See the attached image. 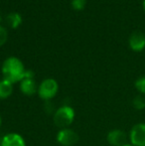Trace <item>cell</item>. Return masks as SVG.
Masks as SVG:
<instances>
[{
    "label": "cell",
    "instance_id": "13",
    "mask_svg": "<svg viewBox=\"0 0 145 146\" xmlns=\"http://www.w3.org/2000/svg\"><path fill=\"white\" fill-rule=\"evenodd\" d=\"M72 7L77 11H81L85 7L87 0H72Z\"/></svg>",
    "mask_w": 145,
    "mask_h": 146
},
{
    "label": "cell",
    "instance_id": "4",
    "mask_svg": "<svg viewBox=\"0 0 145 146\" xmlns=\"http://www.w3.org/2000/svg\"><path fill=\"white\" fill-rule=\"evenodd\" d=\"M57 141L63 146H73L79 141V134L73 129H61L57 134Z\"/></svg>",
    "mask_w": 145,
    "mask_h": 146
},
{
    "label": "cell",
    "instance_id": "7",
    "mask_svg": "<svg viewBox=\"0 0 145 146\" xmlns=\"http://www.w3.org/2000/svg\"><path fill=\"white\" fill-rule=\"evenodd\" d=\"M126 134L120 129H113L107 133V140L111 146H122L126 144Z\"/></svg>",
    "mask_w": 145,
    "mask_h": 146
},
{
    "label": "cell",
    "instance_id": "16",
    "mask_svg": "<svg viewBox=\"0 0 145 146\" xmlns=\"http://www.w3.org/2000/svg\"><path fill=\"white\" fill-rule=\"evenodd\" d=\"M122 146H133L131 144V143H126V144H124V145H122Z\"/></svg>",
    "mask_w": 145,
    "mask_h": 146
},
{
    "label": "cell",
    "instance_id": "8",
    "mask_svg": "<svg viewBox=\"0 0 145 146\" xmlns=\"http://www.w3.org/2000/svg\"><path fill=\"white\" fill-rule=\"evenodd\" d=\"M129 47L135 52H140L145 48V35L142 32L136 31L129 37Z\"/></svg>",
    "mask_w": 145,
    "mask_h": 146
},
{
    "label": "cell",
    "instance_id": "5",
    "mask_svg": "<svg viewBox=\"0 0 145 146\" xmlns=\"http://www.w3.org/2000/svg\"><path fill=\"white\" fill-rule=\"evenodd\" d=\"M129 139L133 146H145V123H137L132 127Z\"/></svg>",
    "mask_w": 145,
    "mask_h": 146
},
{
    "label": "cell",
    "instance_id": "12",
    "mask_svg": "<svg viewBox=\"0 0 145 146\" xmlns=\"http://www.w3.org/2000/svg\"><path fill=\"white\" fill-rule=\"evenodd\" d=\"M132 106L135 110H143V108H145V98L141 96H135L132 100Z\"/></svg>",
    "mask_w": 145,
    "mask_h": 146
},
{
    "label": "cell",
    "instance_id": "2",
    "mask_svg": "<svg viewBox=\"0 0 145 146\" xmlns=\"http://www.w3.org/2000/svg\"><path fill=\"white\" fill-rule=\"evenodd\" d=\"M53 119L57 127L61 129L68 128L75 119V110L70 106H63L55 111Z\"/></svg>",
    "mask_w": 145,
    "mask_h": 146
},
{
    "label": "cell",
    "instance_id": "3",
    "mask_svg": "<svg viewBox=\"0 0 145 146\" xmlns=\"http://www.w3.org/2000/svg\"><path fill=\"white\" fill-rule=\"evenodd\" d=\"M59 90V85L56 80L46 79L38 87V94L45 102L51 100L57 94Z\"/></svg>",
    "mask_w": 145,
    "mask_h": 146
},
{
    "label": "cell",
    "instance_id": "17",
    "mask_svg": "<svg viewBox=\"0 0 145 146\" xmlns=\"http://www.w3.org/2000/svg\"><path fill=\"white\" fill-rule=\"evenodd\" d=\"M143 8H144V10H145V0H143Z\"/></svg>",
    "mask_w": 145,
    "mask_h": 146
},
{
    "label": "cell",
    "instance_id": "14",
    "mask_svg": "<svg viewBox=\"0 0 145 146\" xmlns=\"http://www.w3.org/2000/svg\"><path fill=\"white\" fill-rule=\"evenodd\" d=\"M135 88L141 94H145V76L140 77L135 81Z\"/></svg>",
    "mask_w": 145,
    "mask_h": 146
},
{
    "label": "cell",
    "instance_id": "19",
    "mask_svg": "<svg viewBox=\"0 0 145 146\" xmlns=\"http://www.w3.org/2000/svg\"><path fill=\"white\" fill-rule=\"evenodd\" d=\"M0 125H1V116H0Z\"/></svg>",
    "mask_w": 145,
    "mask_h": 146
},
{
    "label": "cell",
    "instance_id": "10",
    "mask_svg": "<svg viewBox=\"0 0 145 146\" xmlns=\"http://www.w3.org/2000/svg\"><path fill=\"white\" fill-rule=\"evenodd\" d=\"M13 92V84L6 80L0 81V100H6L12 94Z\"/></svg>",
    "mask_w": 145,
    "mask_h": 146
},
{
    "label": "cell",
    "instance_id": "15",
    "mask_svg": "<svg viewBox=\"0 0 145 146\" xmlns=\"http://www.w3.org/2000/svg\"><path fill=\"white\" fill-rule=\"evenodd\" d=\"M7 39H8L7 30H6L3 26L0 25V47L3 46V45L5 44Z\"/></svg>",
    "mask_w": 145,
    "mask_h": 146
},
{
    "label": "cell",
    "instance_id": "1",
    "mask_svg": "<svg viewBox=\"0 0 145 146\" xmlns=\"http://www.w3.org/2000/svg\"><path fill=\"white\" fill-rule=\"evenodd\" d=\"M2 75L3 79L10 82L11 84H15L21 82L24 79L25 75V68L20 59L16 57H9L3 62L2 65Z\"/></svg>",
    "mask_w": 145,
    "mask_h": 146
},
{
    "label": "cell",
    "instance_id": "18",
    "mask_svg": "<svg viewBox=\"0 0 145 146\" xmlns=\"http://www.w3.org/2000/svg\"><path fill=\"white\" fill-rule=\"evenodd\" d=\"M2 21V15H1V13H0V22Z\"/></svg>",
    "mask_w": 145,
    "mask_h": 146
},
{
    "label": "cell",
    "instance_id": "6",
    "mask_svg": "<svg viewBox=\"0 0 145 146\" xmlns=\"http://www.w3.org/2000/svg\"><path fill=\"white\" fill-rule=\"evenodd\" d=\"M0 146H26V143L19 133L11 132L2 137Z\"/></svg>",
    "mask_w": 145,
    "mask_h": 146
},
{
    "label": "cell",
    "instance_id": "11",
    "mask_svg": "<svg viewBox=\"0 0 145 146\" xmlns=\"http://www.w3.org/2000/svg\"><path fill=\"white\" fill-rule=\"evenodd\" d=\"M6 21H7V24L9 25L10 28L16 29V28H18L21 25L22 16L19 13H17V12H11L6 17Z\"/></svg>",
    "mask_w": 145,
    "mask_h": 146
},
{
    "label": "cell",
    "instance_id": "9",
    "mask_svg": "<svg viewBox=\"0 0 145 146\" xmlns=\"http://www.w3.org/2000/svg\"><path fill=\"white\" fill-rule=\"evenodd\" d=\"M20 90L25 96H33L38 92V87L34 79H23L20 82Z\"/></svg>",
    "mask_w": 145,
    "mask_h": 146
}]
</instances>
